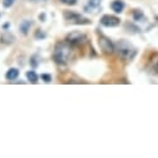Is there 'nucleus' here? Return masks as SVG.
I'll list each match as a JSON object with an SVG mask.
<instances>
[{
    "instance_id": "4468645a",
    "label": "nucleus",
    "mask_w": 158,
    "mask_h": 158,
    "mask_svg": "<svg viewBox=\"0 0 158 158\" xmlns=\"http://www.w3.org/2000/svg\"><path fill=\"white\" fill-rule=\"evenodd\" d=\"M40 60H41V59H40V56H39L37 54L32 55V56L30 57V61H29V62H30V66H31L32 69H36L39 65H40Z\"/></svg>"
},
{
    "instance_id": "20e7f679",
    "label": "nucleus",
    "mask_w": 158,
    "mask_h": 158,
    "mask_svg": "<svg viewBox=\"0 0 158 158\" xmlns=\"http://www.w3.org/2000/svg\"><path fill=\"white\" fill-rule=\"evenodd\" d=\"M66 41L71 45V46H75V45H82L87 41V36L81 32V31H72L70 32L67 36H66Z\"/></svg>"
},
{
    "instance_id": "dca6fc26",
    "label": "nucleus",
    "mask_w": 158,
    "mask_h": 158,
    "mask_svg": "<svg viewBox=\"0 0 158 158\" xmlns=\"http://www.w3.org/2000/svg\"><path fill=\"white\" fill-rule=\"evenodd\" d=\"M40 78L45 82V84H49V82H51V80H52V77H51V75L50 73H41L40 75Z\"/></svg>"
},
{
    "instance_id": "a211bd4d",
    "label": "nucleus",
    "mask_w": 158,
    "mask_h": 158,
    "mask_svg": "<svg viewBox=\"0 0 158 158\" xmlns=\"http://www.w3.org/2000/svg\"><path fill=\"white\" fill-rule=\"evenodd\" d=\"M60 2H61L62 4H65V5H70V6H72V5H76L77 0H60Z\"/></svg>"
},
{
    "instance_id": "f257e3e1",
    "label": "nucleus",
    "mask_w": 158,
    "mask_h": 158,
    "mask_svg": "<svg viewBox=\"0 0 158 158\" xmlns=\"http://www.w3.org/2000/svg\"><path fill=\"white\" fill-rule=\"evenodd\" d=\"M71 52H72V49L67 41L66 43H57L55 45V49H54L52 59L56 64L65 65V64H67V61L71 56Z\"/></svg>"
},
{
    "instance_id": "6ab92c4d",
    "label": "nucleus",
    "mask_w": 158,
    "mask_h": 158,
    "mask_svg": "<svg viewBox=\"0 0 158 158\" xmlns=\"http://www.w3.org/2000/svg\"><path fill=\"white\" fill-rule=\"evenodd\" d=\"M126 27L133 30L132 32H139V31H141V29H138L137 26H135V25H132V24H126Z\"/></svg>"
},
{
    "instance_id": "423d86ee",
    "label": "nucleus",
    "mask_w": 158,
    "mask_h": 158,
    "mask_svg": "<svg viewBox=\"0 0 158 158\" xmlns=\"http://www.w3.org/2000/svg\"><path fill=\"white\" fill-rule=\"evenodd\" d=\"M100 24L105 27H116L121 24V19L117 16H113V15L106 14L100 19Z\"/></svg>"
},
{
    "instance_id": "f3484780",
    "label": "nucleus",
    "mask_w": 158,
    "mask_h": 158,
    "mask_svg": "<svg viewBox=\"0 0 158 158\" xmlns=\"http://www.w3.org/2000/svg\"><path fill=\"white\" fill-rule=\"evenodd\" d=\"M14 3H15V0H3V6L5 9H9L14 5Z\"/></svg>"
},
{
    "instance_id": "6e6552de",
    "label": "nucleus",
    "mask_w": 158,
    "mask_h": 158,
    "mask_svg": "<svg viewBox=\"0 0 158 158\" xmlns=\"http://www.w3.org/2000/svg\"><path fill=\"white\" fill-rule=\"evenodd\" d=\"M111 9L116 14H121L125 9V2L123 0H113V2L111 3Z\"/></svg>"
},
{
    "instance_id": "1a4fd4ad",
    "label": "nucleus",
    "mask_w": 158,
    "mask_h": 158,
    "mask_svg": "<svg viewBox=\"0 0 158 158\" xmlns=\"http://www.w3.org/2000/svg\"><path fill=\"white\" fill-rule=\"evenodd\" d=\"M101 4H102V0H89L87 4H86V6L84 8V10H85L86 13H90V11H92V10H95V9H97V8H100Z\"/></svg>"
},
{
    "instance_id": "5701e85b",
    "label": "nucleus",
    "mask_w": 158,
    "mask_h": 158,
    "mask_svg": "<svg viewBox=\"0 0 158 158\" xmlns=\"http://www.w3.org/2000/svg\"><path fill=\"white\" fill-rule=\"evenodd\" d=\"M0 16H2V13H0Z\"/></svg>"
},
{
    "instance_id": "aec40b11",
    "label": "nucleus",
    "mask_w": 158,
    "mask_h": 158,
    "mask_svg": "<svg viewBox=\"0 0 158 158\" xmlns=\"http://www.w3.org/2000/svg\"><path fill=\"white\" fill-rule=\"evenodd\" d=\"M153 67H154V71L158 73V59L154 61V64H153Z\"/></svg>"
},
{
    "instance_id": "f8f14e48",
    "label": "nucleus",
    "mask_w": 158,
    "mask_h": 158,
    "mask_svg": "<svg viewBox=\"0 0 158 158\" xmlns=\"http://www.w3.org/2000/svg\"><path fill=\"white\" fill-rule=\"evenodd\" d=\"M26 77H27L29 82H31V84H36L37 80H39V75H37L35 71H32V70L26 72Z\"/></svg>"
},
{
    "instance_id": "39448f33",
    "label": "nucleus",
    "mask_w": 158,
    "mask_h": 158,
    "mask_svg": "<svg viewBox=\"0 0 158 158\" xmlns=\"http://www.w3.org/2000/svg\"><path fill=\"white\" fill-rule=\"evenodd\" d=\"M98 45H100V49L103 51V54L111 55L114 51V44L112 43L111 39L107 37L106 35L100 34V36H98Z\"/></svg>"
},
{
    "instance_id": "2eb2a0df",
    "label": "nucleus",
    "mask_w": 158,
    "mask_h": 158,
    "mask_svg": "<svg viewBox=\"0 0 158 158\" xmlns=\"http://www.w3.org/2000/svg\"><path fill=\"white\" fill-rule=\"evenodd\" d=\"M34 37L36 39V40H44V39L46 37V32L43 31V30H40V29H37L35 31V34H34Z\"/></svg>"
},
{
    "instance_id": "412c9836",
    "label": "nucleus",
    "mask_w": 158,
    "mask_h": 158,
    "mask_svg": "<svg viewBox=\"0 0 158 158\" xmlns=\"http://www.w3.org/2000/svg\"><path fill=\"white\" fill-rule=\"evenodd\" d=\"M39 19H40V20H41V21H45V14H44V13H43V14H41V15H39Z\"/></svg>"
},
{
    "instance_id": "4be33fe9",
    "label": "nucleus",
    "mask_w": 158,
    "mask_h": 158,
    "mask_svg": "<svg viewBox=\"0 0 158 158\" xmlns=\"http://www.w3.org/2000/svg\"><path fill=\"white\" fill-rule=\"evenodd\" d=\"M9 26H10V23H6V24H4V25H3V29H4V30H6Z\"/></svg>"
},
{
    "instance_id": "9d476101",
    "label": "nucleus",
    "mask_w": 158,
    "mask_h": 158,
    "mask_svg": "<svg viewBox=\"0 0 158 158\" xmlns=\"http://www.w3.org/2000/svg\"><path fill=\"white\" fill-rule=\"evenodd\" d=\"M31 25H32V21H31V20H23V21L20 23V25H19V30H20V32H21L23 35L26 36V35L29 34V31H30Z\"/></svg>"
},
{
    "instance_id": "f03ea898",
    "label": "nucleus",
    "mask_w": 158,
    "mask_h": 158,
    "mask_svg": "<svg viewBox=\"0 0 158 158\" xmlns=\"http://www.w3.org/2000/svg\"><path fill=\"white\" fill-rule=\"evenodd\" d=\"M114 51H117L118 56L123 60H132L136 54H137V49L130 44L127 40H121L114 45Z\"/></svg>"
},
{
    "instance_id": "7ed1b4c3",
    "label": "nucleus",
    "mask_w": 158,
    "mask_h": 158,
    "mask_svg": "<svg viewBox=\"0 0 158 158\" xmlns=\"http://www.w3.org/2000/svg\"><path fill=\"white\" fill-rule=\"evenodd\" d=\"M64 19L66 21H69L70 24H75V25H89L91 24V21L86 18H84L82 15L77 14L75 11H69V10H65L64 14H62Z\"/></svg>"
},
{
    "instance_id": "b1692460",
    "label": "nucleus",
    "mask_w": 158,
    "mask_h": 158,
    "mask_svg": "<svg viewBox=\"0 0 158 158\" xmlns=\"http://www.w3.org/2000/svg\"><path fill=\"white\" fill-rule=\"evenodd\" d=\"M32 2H34V0H32Z\"/></svg>"
},
{
    "instance_id": "9b49d317",
    "label": "nucleus",
    "mask_w": 158,
    "mask_h": 158,
    "mask_svg": "<svg viewBox=\"0 0 158 158\" xmlns=\"http://www.w3.org/2000/svg\"><path fill=\"white\" fill-rule=\"evenodd\" d=\"M5 77H6V80L9 81H13V80H16V78L19 77V70L15 69V67H11L6 71L5 73Z\"/></svg>"
},
{
    "instance_id": "ddd939ff",
    "label": "nucleus",
    "mask_w": 158,
    "mask_h": 158,
    "mask_svg": "<svg viewBox=\"0 0 158 158\" xmlns=\"http://www.w3.org/2000/svg\"><path fill=\"white\" fill-rule=\"evenodd\" d=\"M132 16H133L135 21H142L144 19V13L141 9H135L132 13Z\"/></svg>"
},
{
    "instance_id": "0eeeda50",
    "label": "nucleus",
    "mask_w": 158,
    "mask_h": 158,
    "mask_svg": "<svg viewBox=\"0 0 158 158\" xmlns=\"http://www.w3.org/2000/svg\"><path fill=\"white\" fill-rule=\"evenodd\" d=\"M0 41H2L3 44H5V45H11V44L15 43V36L11 32H9V31L5 30L2 34V36H0Z\"/></svg>"
}]
</instances>
